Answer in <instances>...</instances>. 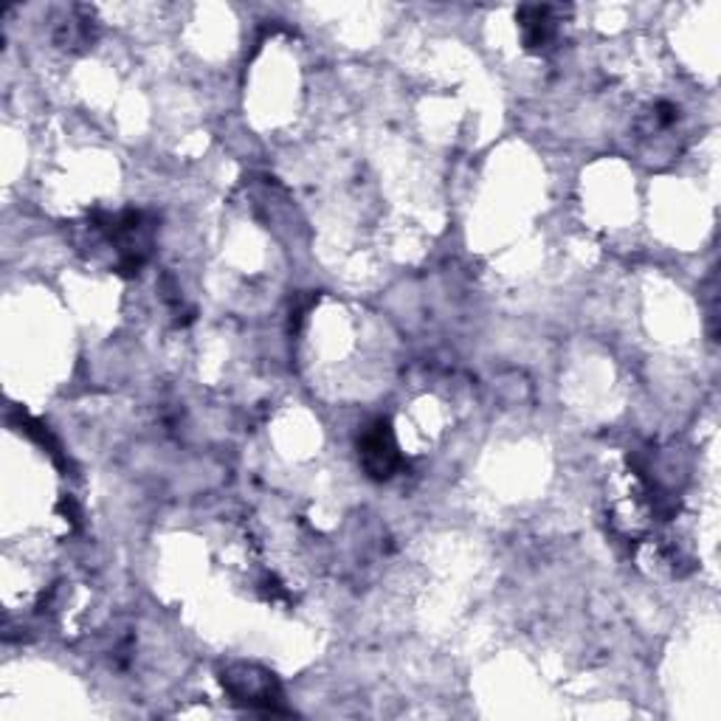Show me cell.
<instances>
[{
  "mask_svg": "<svg viewBox=\"0 0 721 721\" xmlns=\"http://www.w3.org/2000/svg\"><path fill=\"white\" fill-rule=\"evenodd\" d=\"M360 457H364V465H367V471L375 480L392 476V471L397 465V448L386 423H375L373 428L364 432V437H360Z\"/></svg>",
  "mask_w": 721,
  "mask_h": 721,
  "instance_id": "cell-1",
  "label": "cell"
},
{
  "mask_svg": "<svg viewBox=\"0 0 721 721\" xmlns=\"http://www.w3.org/2000/svg\"><path fill=\"white\" fill-rule=\"evenodd\" d=\"M223 685L229 688L237 699L248 704H265L274 708L277 702V691H274V680L265 671H257L254 665H237L231 668L229 676H223Z\"/></svg>",
  "mask_w": 721,
  "mask_h": 721,
  "instance_id": "cell-2",
  "label": "cell"
},
{
  "mask_svg": "<svg viewBox=\"0 0 721 721\" xmlns=\"http://www.w3.org/2000/svg\"><path fill=\"white\" fill-rule=\"evenodd\" d=\"M522 29H524V40H527L530 49H541V46H547L550 37H553V31H555L553 9L550 7L524 9Z\"/></svg>",
  "mask_w": 721,
  "mask_h": 721,
  "instance_id": "cell-3",
  "label": "cell"
}]
</instances>
